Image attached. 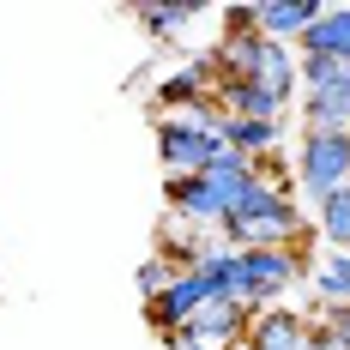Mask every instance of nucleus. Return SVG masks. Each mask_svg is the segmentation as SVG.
<instances>
[{
    "instance_id": "obj_1",
    "label": "nucleus",
    "mask_w": 350,
    "mask_h": 350,
    "mask_svg": "<svg viewBox=\"0 0 350 350\" xmlns=\"http://www.w3.org/2000/svg\"><path fill=\"white\" fill-rule=\"evenodd\" d=\"M254 170L260 163H247V157H217L211 170L200 175H170V211L175 217H187V224H224L230 211H236V200H242V187L254 181Z\"/></svg>"
},
{
    "instance_id": "obj_2",
    "label": "nucleus",
    "mask_w": 350,
    "mask_h": 350,
    "mask_svg": "<svg viewBox=\"0 0 350 350\" xmlns=\"http://www.w3.org/2000/svg\"><path fill=\"white\" fill-rule=\"evenodd\" d=\"M217 121H224V115L211 103L187 109V115H163V121H157V157H163V170L170 175H200V170H211L217 157H230Z\"/></svg>"
},
{
    "instance_id": "obj_3",
    "label": "nucleus",
    "mask_w": 350,
    "mask_h": 350,
    "mask_svg": "<svg viewBox=\"0 0 350 350\" xmlns=\"http://www.w3.org/2000/svg\"><path fill=\"white\" fill-rule=\"evenodd\" d=\"M296 85H302V121H308V133H350V67L345 61L302 55Z\"/></svg>"
},
{
    "instance_id": "obj_4",
    "label": "nucleus",
    "mask_w": 350,
    "mask_h": 350,
    "mask_svg": "<svg viewBox=\"0 0 350 350\" xmlns=\"http://www.w3.org/2000/svg\"><path fill=\"white\" fill-rule=\"evenodd\" d=\"M302 266H308V247H247V254H236V302H247L254 314L272 308L302 278Z\"/></svg>"
},
{
    "instance_id": "obj_5",
    "label": "nucleus",
    "mask_w": 350,
    "mask_h": 350,
    "mask_svg": "<svg viewBox=\"0 0 350 350\" xmlns=\"http://www.w3.org/2000/svg\"><path fill=\"white\" fill-rule=\"evenodd\" d=\"M296 187H302V200H314V206H326L338 187H350V133H302Z\"/></svg>"
},
{
    "instance_id": "obj_6",
    "label": "nucleus",
    "mask_w": 350,
    "mask_h": 350,
    "mask_svg": "<svg viewBox=\"0 0 350 350\" xmlns=\"http://www.w3.org/2000/svg\"><path fill=\"white\" fill-rule=\"evenodd\" d=\"M247 326H254V308L217 296V302H206V308L170 338V350H236L247 338Z\"/></svg>"
},
{
    "instance_id": "obj_7",
    "label": "nucleus",
    "mask_w": 350,
    "mask_h": 350,
    "mask_svg": "<svg viewBox=\"0 0 350 350\" xmlns=\"http://www.w3.org/2000/svg\"><path fill=\"white\" fill-rule=\"evenodd\" d=\"M206 302H217V296H211V290H206V278H200V272H187V266H181V278H175L170 290H163V296H157V302H145V314H151V326H157V332H163V338H175V332H181V326H187V320L200 314V308H206Z\"/></svg>"
},
{
    "instance_id": "obj_8",
    "label": "nucleus",
    "mask_w": 350,
    "mask_h": 350,
    "mask_svg": "<svg viewBox=\"0 0 350 350\" xmlns=\"http://www.w3.org/2000/svg\"><path fill=\"white\" fill-rule=\"evenodd\" d=\"M320 12H326V0H254V6H247L254 31L266 36V42H290V36H302Z\"/></svg>"
},
{
    "instance_id": "obj_9",
    "label": "nucleus",
    "mask_w": 350,
    "mask_h": 350,
    "mask_svg": "<svg viewBox=\"0 0 350 350\" xmlns=\"http://www.w3.org/2000/svg\"><path fill=\"white\" fill-rule=\"evenodd\" d=\"M247 79H254L260 91H272L278 103H290V97H296V55H290V42H266V36H260Z\"/></svg>"
},
{
    "instance_id": "obj_10",
    "label": "nucleus",
    "mask_w": 350,
    "mask_h": 350,
    "mask_svg": "<svg viewBox=\"0 0 350 350\" xmlns=\"http://www.w3.org/2000/svg\"><path fill=\"white\" fill-rule=\"evenodd\" d=\"M308 320L290 314V308H260L254 326H247V345L254 350H308Z\"/></svg>"
},
{
    "instance_id": "obj_11",
    "label": "nucleus",
    "mask_w": 350,
    "mask_h": 350,
    "mask_svg": "<svg viewBox=\"0 0 350 350\" xmlns=\"http://www.w3.org/2000/svg\"><path fill=\"white\" fill-rule=\"evenodd\" d=\"M302 55H320V61H345L350 67V6H326L314 25L302 31Z\"/></svg>"
},
{
    "instance_id": "obj_12",
    "label": "nucleus",
    "mask_w": 350,
    "mask_h": 350,
    "mask_svg": "<svg viewBox=\"0 0 350 350\" xmlns=\"http://www.w3.org/2000/svg\"><path fill=\"white\" fill-rule=\"evenodd\" d=\"M217 133H224V145L236 151V157H247V163H260L266 151H278V121H247V115H224L217 121Z\"/></svg>"
},
{
    "instance_id": "obj_13",
    "label": "nucleus",
    "mask_w": 350,
    "mask_h": 350,
    "mask_svg": "<svg viewBox=\"0 0 350 350\" xmlns=\"http://www.w3.org/2000/svg\"><path fill=\"white\" fill-rule=\"evenodd\" d=\"M314 290H320L326 308H350V254L345 247H332V254L314 266Z\"/></svg>"
},
{
    "instance_id": "obj_14",
    "label": "nucleus",
    "mask_w": 350,
    "mask_h": 350,
    "mask_svg": "<svg viewBox=\"0 0 350 350\" xmlns=\"http://www.w3.org/2000/svg\"><path fill=\"white\" fill-rule=\"evenodd\" d=\"M133 12H139V25L157 36V42H170L175 31H187V25L200 18V6H133Z\"/></svg>"
},
{
    "instance_id": "obj_15",
    "label": "nucleus",
    "mask_w": 350,
    "mask_h": 350,
    "mask_svg": "<svg viewBox=\"0 0 350 350\" xmlns=\"http://www.w3.org/2000/svg\"><path fill=\"white\" fill-rule=\"evenodd\" d=\"M314 211H320V236L350 254V187H338V193H332L326 206H314Z\"/></svg>"
},
{
    "instance_id": "obj_16",
    "label": "nucleus",
    "mask_w": 350,
    "mask_h": 350,
    "mask_svg": "<svg viewBox=\"0 0 350 350\" xmlns=\"http://www.w3.org/2000/svg\"><path fill=\"white\" fill-rule=\"evenodd\" d=\"M175 278H181V266H175L170 254H157V260H145V266H139V296H145V302H157Z\"/></svg>"
},
{
    "instance_id": "obj_17",
    "label": "nucleus",
    "mask_w": 350,
    "mask_h": 350,
    "mask_svg": "<svg viewBox=\"0 0 350 350\" xmlns=\"http://www.w3.org/2000/svg\"><path fill=\"white\" fill-rule=\"evenodd\" d=\"M326 332L338 338V345L350 350V308H332V320H326Z\"/></svg>"
},
{
    "instance_id": "obj_18",
    "label": "nucleus",
    "mask_w": 350,
    "mask_h": 350,
    "mask_svg": "<svg viewBox=\"0 0 350 350\" xmlns=\"http://www.w3.org/2000/svg\"><path fill=\"white\" fill-rule=\"evenodd\" d=\"M308 350H345V345H338V338H332L326 326H314V332H308Z\"/></svg>"
},
{
    "instance_id": "obj_19",
    "label": "nucleus",
    "mask_w": 350,
    "mask_h": 350,
    "mask_svg": "<svg viewBox=\"0 0 350 350\" xmlns=\"http://www.w3.org/2000/svg\"><path fill=\"white\" fill-rule=\"evenodd\" d=\"M236 350H254V345H247V338H242V345H236Z\"/></svg>"
}]
</instances>
